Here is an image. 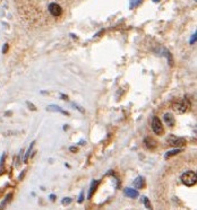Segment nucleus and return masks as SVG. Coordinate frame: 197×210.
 <instances>
[{"mask_svg":"<svg viewBox=\"0 0 197 210\" xmlns=\"http://www.w3.org/2000/svg\"><path fill=\"white\" fill-rule=\"evenodd\" d=\"M169 145L172 147H177V146H182L185 144V139L178 138V137H170L169 138Z\"/></svg>","mask_w":197,"mask_h":210,"instance_id":"5","label":"nucleus"},{"mask_svg":"<svg viewBox=\"0 0 197 210\" xmlns=\"http://www.w3.org/2000/svg\"><path fill=\"white\" fill-rule=\"evenodd\" d=\"M98 181H93L92 182V187H91V189H90V192H89V199H91V197H92V193L95 191V189H96V187L98 185Z\"/></svg>","mask_w":197,"mask_h":210,"instance_id":"10","label":"nucleus"},{"mask_svg":"<svg viewBox=\"0 0 197 210\" xmlns=\"http://www.w3.org/2000/svg\"><path fill=\"white\" fill-rule=\"evenodd\" d=\"M188 106H189V102L185 99L184 101H179V102L174 103L172 108H173L174 112H177V113H184V112L187 110Z\"/></svg>","mask_w":197,"mask_h":210,"instance_id":"2","label":"nucleus"},{"mask_svg":"<svg viewBox=\"0 0 197 210\" xmlns=\"http://www.w3.org/2000/svg\"><path fill=\"white\" fill-rule=\"evenodd\" d=\"M164 122L167 123L168 127L172 128L174 125V123H176V120H174V116L171 114V113H165V114H164Z\"/></svg>","mask_w":197,"mask_h":210,"instance_id":"6","label":"nucleus"},{"mask_svg":"<svg viewBox=\"0 0 197 210\" xmlns=\"http://www.w3.org/2000/svg\"><path fill=\"white\" fill-rule=\"evenodd\" d=\"M144 144H145V146H146L148 149H151V150H153V149H155V148H156V141H155L153 138H151V137L145 138L144 139Z\"/></svg>","mask_w":197,"mask_h":210,"instance_id":"7","label":"nucleus"},{"mask_svg":"<svg viewBox=\"0 0 197 210\" xmlns=\"http://www.w3.org/2000/svg\"><path fill=\"white\" fill-rule=\"evenodd\" d=\"M181 181H182V183L185 185H187V187H193L195 185L197 182V177H196V173L193 171H188L186 173L181 175Z\"/></svg>","mask_w":197,"mask_h":210,"instance_id":"1","label":"nucleus"},{"mask_svg":"<svg viewBox=\"0 0 197 210\" xmlns=\"http://www.w3.org/2000/svg\"><path fill=\"white\" fill-rule=\"evenodd\" d=\"M124 193H125L126 197L133 198V199H135V198L138 197V192L136 190H134V189H131V187H127V189H125V190H124Z\"/></svg>","mask_w":197,"mask_h":210,"instance_id":"8","label":"nucleus"},{"mask_svg":"<svg viewBox=\"0 0 197 210\" xmlns=\"http://www.w3.org/2000/svg\"><path fill=\"white\" fill-rule=\"evenodd\" d=\"M179 153H181V149L180 148H178V149H173V150H171V151H168L167 154H165V158H170L171 156H174V155H177L179 154Z\"/></svg>","mask_w":197,"mask_h":210,"instance_id":"11","label":"nucleus"},{"mask_svg":"<svg viewBox=\"0 0 197 210\" xmlns=\"http://www.w3.org/2000/svg\"><path fill=\"white\" fill-rule=\"evenodd\" d=\"M51 200H55V194H51Z\"/></svg>","mask_w":197,"mask_h":210,"instance_id":"19","label":"nucleus"},{"mask_svg":"<svg viewBox=\"0 0 197 210\" xmlns=\"http://www.w3.org/2000/svg\"><path fill=\"white\" fill-rule=\"evenodd\" d=\"M46 110H49V111H58V112H63V113H65V114H68V113H67V112H63V110H61V108L60 107H56V106H50V107H48L46 108Z\"/></svg>","mask_w":197,"mask_h":210,"instance_id":"12","label":"nucleus"},{"mask_svg":"<svg viewBox=\"0 0 197 210\" xmlns=\"http://www.w3.org/2000/svg\"><path fill=\"white\" fill-rule=\"evenodd\" d=\"M7 50H8V44H5V45H3V49H2V52L6 53Z\"/></svg>","mask_w":197,"mask_h":210,"instance_id":"16","label":"nucleus"},{"mask_svg":"<svg viewBox=\"0 0 197 210\" xmlns=\"http://www.w3.org/2000/svg\"><path fill=\"white\" fill-rule=\"evenodd\" d=\"M152 129H153V131L156 133V135H162V132H163V125L161 123V120L158 118V116H154V118L152 119Z\"/></svg>","mask_w":197,"mask_h":210,"instance_id":"3","label":"nucleus"},{"mask_svg":"<svg viewBox=\"0 0 197 210\" xmlns=\"http://www.w3.org/2000/svg\"><path fill=\"white\" fill-rule=\"evenodd\" d=\"M72 198H65V199H63V200H61V204H69L70 202H72Z\"/></svg>","mask_w":197,"mask_h":210,"instance_id":"14","label":"nucleus"},{"mask_svg":"<svg viewBox=\"0 0 197 210\" xmlns=\"http://www.w3.org/2000/svg\"><path fill=\"white\" fill-rule=\"evenodd\" d=\"M49 11H50V14L55 17H58L63 14V9H61V7L56 2L50 3L49 5Z\"/></svg>","mask_w":197,"mask_h":210,"instance_id":"4","label":"nucleus"},{"mask_svg":"<svg viewBox=\"0 0 197 210\" xmlns=\"http://www.w3.org/2000/svg\"><path fill=\"white\" fill-rule=\"evenodd\" d=\"M196 33L194 34V36H193V37H191V40H190V44H194L195 42H196Z\"/></svg>","mask_w":197,"mask_h":210,"instance_id":"15","label":"nucleus"},{"mask_svg":"<svg viewBox=\"0 0 197 210\" xmlns=\"http://www.w3.org/2000/svg\"><path fill=\"white\" fill-rule=\"evenodd\" d=\"M153 1H154V2H159V1H160V0H153Z\"/></svg>","mask_w":197,"mask_h":210,"instance_id":"20","label":"nucleus"},{"mask_svg":"<svg viewBox=\"0 0 197 210\" xmlns=\"http://www.w3.org/2000/svg\"><path fill=\"white\" fill-rule=\"evenodd\" d=\"M83 195H84V192L81 193V197H79V199H78V202H82L83 201Z\"/></svg>","mask_w":197,"mask_h":210,"instance_id":"17","label":"nucleus"},{"mask_svg":"<svg viewBox=\"0 0 197 210\" xmlns=\"http://www.w3.org/2000/svg\"><path fill=\"white\" fill-rule=\"evenodd\" d=\"M145 185V180L143 176H138L136 180L134 181V187H138V189H142V187H144Z\"/></svg>","mask_w":197,"mask_h":210,"instance_id":"9","label":"nucleus"},{"mask_svg":"<svg viewBox=\"0 0 197 210\" xmlns=\"http://www.w3.org/2000/svg\"><path fill=\"white\" fill-rule=\"evenodd\" d=\"M144 204H145V207L148 208L150 210H153L151 207V202H150V200H148L147 198H144Z\"/></svg>","mask_w":197,"mask_h":210,"instance_id":"13","label":"nucleus"},{"mask_svg":"<svg viewBox=\"0 0 197 210\" xmlns=\"http://www.w3.org/2000/svg\"><path fill=\"white\" fill-rule=\"evenodd\" d=\"M70 150H72V153H75V151H77V148L70 147Z\"/></svg>","mask_w":197,"mask_h":210,"instance_id":"18","label":"nucleus"}]
</instances>
